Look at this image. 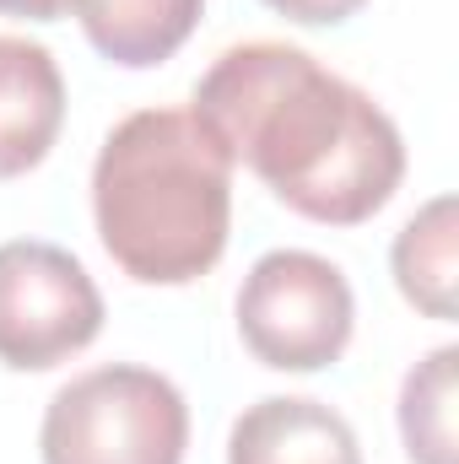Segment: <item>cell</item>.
Listing matches in <instances>:
<instances>
[{"mask_svg": "<svg viewBox=\"0 0 459 464\" xmlns=\"http://www.w3.org/2000/svg\"><path fill=\"white\" fill-rule=\"evenodd\" d=\"M71 11L109 65L151 71L190 44L206 0H71Z\"/></svg>", "mask_w": 459, "mask_h": 464, "instance_id": "ba28073f", "label": "cell"}, {"mask_svg": "<svg viewBox=\"0 0 459 464\" xmlns=\"http://www.w3.org/2000/svg\"><path fill=\"white\" fill-rule=\"evenodd\" d=\"M98 243L141 286L200 281L232 232V162L190 109H135L93 162Z\"/></svg>", "mask_w": 459, "mask_h": 464, "instance_id": "7a4b0ae2", "label": "cell"}, {"mask_svg": "<svg viewBox=\"0 0 459 464\" xmlns=\"http://www.w3.org/2000/svg\"><path fill=\"white\" fill-rule=\"evenodd\" d=\"M276 16L298 22V27H336L346 16H356L367 0H265Z\"/></svg>", "mask_w": 459, "mask_h": 464, "instance_id": "8fae6325", "label": "cell"}, {"mask_svg": "<svg viewBox=\"0 0 459 464\" xmlns=\"http://www.w3.org/2000/svg\"><path fill=\"white\" fill-rule=\"evenodd\" d=\"M65 124V76L33 38L0 33V184L33 173Z\"/></svg>", "mask_w": 459, "mask_h": 464, "instance_id": "8992f818", "label": "cell"}, {"mask_svg": "<svg viewBox=\"0 0 459 464\" xmlns=\"http://www.w3.org/2000/svg\"><path fill=\"white\" fill-rule=\"evenodd\" d=\"M228 464H362V443L325 400L270 394L232 421Z\"/></svg>", "mask_w": 459, "mask_h": 464, "instance_id": "52a82bcc", "label": "cell"}, {"mask_svg": "<svg viewBox=\"0 0 459 464\" xmlns=\"http://www.w3.org/2000/svg\"><path fill=\"white\" fill-rule=\"evenodd\" d=\"M454 346H438L400 383V443L411 464H454Z\"/></svg>", "mask_w": 459, "mask_h": 464, "instance_id": "30bf717a", "label": "cell"}, {"mask_svg": "<svg viewBox=\"0 0 459 464\" xmlns=\"http://www.w3.org/2000/svg\"><path fill=\"white\" fill-rule=\"evenodd\" d=\"M38 449L44 464H184L190 405L157 367H87L54 389Z\"/></svg>", "mask_w": 459, "mask_h": 464, "instance_id": "3957f363", "label": "cell"}, {"mask_svg": "<svg viewBox=\"0 0 459 464\" xmlns=\"http://www.w3.org/2000/svg\"><path fill=\"white\" fill-rule=\"evenodd\" d=\"M238 335L276 372H319L341 362L356 324V297L341 265L308 248H270L238 286Z\"/></svg>", "mask_w": 459, "mask_h": 464, "instance_id": "277c9868", "label": "cell"}, {"mask_svg": "<svg viewBox=\"0 0 459 464\" xmlns=\"http://www.w3.org/2000/svg\"><path fill=\"white\" fill-rule=\"evenodd\" d=\"M103 292L87 265L38 237L0 243V362L11 372H49L98 341Z\"/></svg>", "mask_w": 459, "mask_h": 464, "instance_id": "5b68a950", "label": "cell"}, {"mask_svg": "<svg viewBox=\"0 0 459 464\" xmlns=\"http://www.w3.org/2000/svg\"><path fill=\"white\" fill-rule=\"evenodd\" d=\"M395 286L427 319H454L459 308V206L454 195L427 200L395 237Z\"/></svg>", "mask_w": 459, "mask_h": 464, "instance_id": "9c48e42d", "label": "cell"}, {"mask_svg": "<svg viewBox=\"0 0 459 464\" xmlns=\"http://www.w3.org/2000/svg\"><path fill=\"white\" fill-rule=\"evenodd\" d=\"M71 11V0H0V16L16 22H60Z\"/></svg>", "mask_w": 459, "mask_h": 464, "instance_id": "7c38bea8", "label": "cell"}, {"mask_svg": "<svg viewBox=\"0 0 459 464\" xmlns=\"http://www.w3.org/2000/svg\"><path fill=\"white\" fill-rule=\"evenodd\" d=\"M190 114L232 168L319 227L373 222L405 179L395 119L292 44H232L200 76Z\"/></svg>", "mask_w": 459, "mask_h": 464, "instance_id": "6da1fadb", "label": "cell"}]
</instances>
